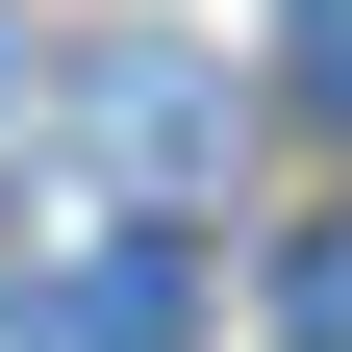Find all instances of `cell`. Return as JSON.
<instances>
[{
	"label": "cell",
	"instance_id": "cell-1",
	"mask_svg": "<svg viewBox=\"0 0 352 352\" xmlns=\"http://www.w3.org/2000/svg\"><path fill=\"white\" fill-rule=\"evenodd\" d=\"M0 352H201V252H176V227H101V252H51V277L0 302Z\"/></svg>",
	"mask_w": 352,
	"mask_h": 352
},
{
	"label": "cell",
	"instance_id": "cell-2",
	"mask_svg": "<svg viewBox=\"0 0 352 352\" xmlns=\"http://www.w3.org/2000/svg\"><path fill=\"white\" fill-rule=\"evenodd\" d=\"M277 76H302L327 126H352V0H302V25H277Z\"/></svg>",
	"mask_w": 352,
	"mask_h": 352
},
{
	"label": "cell",
	"instance_id": "cell-3",
	"mask_svg": "<svg viewBox=\"0 0 352 352\" xmlns=\"http://www.w3.org/2000/svg\"><path fill=\"white\" fill-rule=\"evenodd\" d=\"M277 302H302V327L352 352V227H302V277H277Z\"/></svg>",
	"mask_w": 352,
	"mask_h": 352
}]
</instances>
